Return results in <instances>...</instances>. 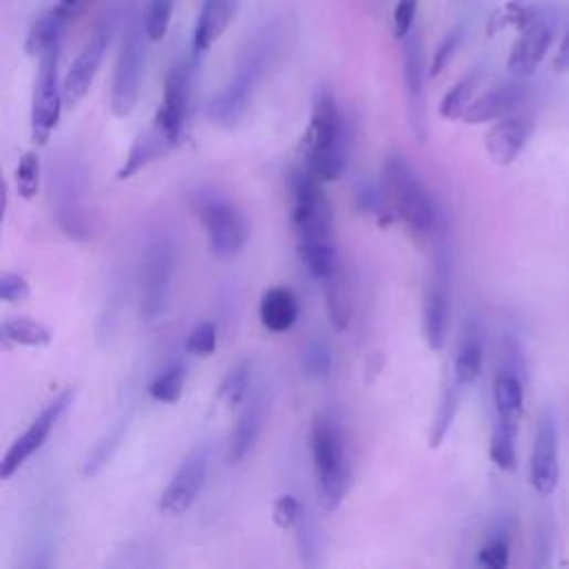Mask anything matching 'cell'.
Returning a JSON list of instances; mask_svg holds the SVG:
<instances>
[{
  "label": "cell",
  "instance_id": "cell-37",
  "mask_svg": "<svg viewBox=\"0 0 569 569\" xmlns=\"http://www.w3.org/2000/svg\"><path fill=\"white\" fill-rule=\"evenodd\" d=\"M516 434L518 432H514L509 428H503L498 423L492 432L489 459L503 472H514L516 470Z\"/></svg>",
  "mask_w": 569,
  "mask_h": 569
},
{
  "label": "cell",
  "instance_id": "cell-12",
  "mask_svg": "<svg viewBox=\"0 0 569 569\" xmlns=\"http://www.w3.org/2000/svg\"><path fill=\"white\" fill-rule=\"evenodd\" d=\"M72 401H74V390H63L39 412V417L32 421L25 434L19 441H14V445L8 450L3 465H0V476H3V481H10L48 443L54 428L70 410Z\"/></svg>",
  "mask_w": 569,
  "mask_h": 569
},
{
  "label": "cell",
  "instance_id": "cell-30",
  "mask_svg": "<svg viewBox=\"0 0 569 569\" xmlns=\"http://www.w3.org/2000/svg\"><path fill=\"white\" fill-rule=\"evenodd\" d=\"M540 14H542V8L538 0H509V3H505L489 17L487 34L494 36L505 28H516L520 32L529 23H534Z\"/></svg>",
  "mask_w": 569,
  "mask_h": 569
},
{
  "label": "cell",
  "instance_id": "cell-15",
  "mask_svg": "<svg viewBox=\"0 0 569 569\" xmlns=\"http://www.w3.org/2000/svg\"><path fill=\"white\" fill-rule=\"evenodd\" d=\"M189 94H192V70L187 63H176L165 76L162 103L154 120L171 145H178L182 138L189 114Z\"/></svg>",
  "mask_w": 569,
  "mask_h": 569
},
{
  "label": "cell",
  "instance_id": "cell-7",
  "mask_svg": "<svg viewBox=\"0 0 569 569\" xmlns=\"http://www.w3.org/2000/svg\"><path fill=\"white\" fill-rule=\"evenodd\" d=\"M189 203L206 228L210 252L221 261L239 256L247 241V223L241 210L212 187L197 189L189 194Z\"/></svg>",
  "mask_w": 569,
  "mask_h": 569
},
{
  "label": "cell",
  "instance_id": "cell-22",
  "mask_svg": "<svg viewBox=\"0 0 569 569\" xmlns=\"http://www.w3.org/2000/svg\"><path fill=\"white\" fill-rule=\"evenodd\" d=\"M325 283V307H327V318L334 331L343 334L354 316V294H351V281L349 272L338 259L329 274L323 278Z\"/></svg>",
  "mask_w": 569,
  "mask_h": 569
},
{
  "label": "cell",
  "instance_id": "cell-10",
  "mask_svg": "<svg viewBox=\"0 0 569 569\" xmlns=\"http://www.w3.org/2000/svg\"><path fill=\"white\" fill-rule=\"evenodd\" d=\"M147 41L149 39L143 25H131L123 39L118 61L114 67V78H112V96H109L112 114L118 118H127L138 105Z\"/></svg>",
  "mask_w": 569,
  "mask_h": 569
},
{
  "label": "cell",
  "instance_id": "cell-16",
  "mask_svg": "<svg viewBox=\"0 0 569 569\" xmlns=\"http://www.w3.org/2000/svg\"><path fill=\"white\" fill-rule=\"evenodd\" d=\"M109 41H112V23H105L94 32V36L87 41L83 52L72 63V67L63 81L67 107H76L87 96V92L94 85V78L103 65Z\"/></svg>",
  "mask_w": 569,
  "mask_h": 569
},
{
  "label": "cell",
  "instance_id": "cell-31",
  "mask_svg": "<svg viewBox=\"0 0 569 569\" xmlns=\"http://www.w3.org/2000/svg\"><path fill=\"white\" fill-rule=\"evenodd\" d=\"M0 331H3L6 343L21 345V347H48L54 340L50 327H45L43 323L34 320V318H28V316L6 318L3 329Z\"/></svg>",
  "mask_w": 569,
  "mask_h": 569
},
{
  "label": "cell",
  "instance_id": "cell-28",
  "mask_svg": "<svg viewBox=\"0 0 569 569\" xmlns=\"http://www.w3.org/2000/svg\"><path fill=\"white\" fill-rule=\"evenodd\" d=\"M483 369V338L474 323L461 336L459 351L454 358V378L461 388L472 386Z\"/></svg>",
  "mask_w": 569,
  "mask_h": 569
},
{
  "label": "cell",
  "instance_id": "cell-3",
  "mask_svg": "<svg viewBox=\"0 0 569 569\" xmlns=\"http://www.w3.org/2000/svg\"><path fill=\"white\" fill-rule=\"evenodd\" d=\"M278 43V32L274 25L263 28L252 43H247L243 56L239 59L236 72L232 81L223 87L221 94H217L208 107V118L217 123L219 127H236L241 118L245 116L256 87L261 85L265 72L270 70V63L274 61Z\"/></svg>",
  "mask_w": 569,
  "mask_h": 569
},
{
  "label": "cell",
  "instance_id": "cell-13",
  "mask_svg": "<svg viewBox=\"0 0 569 569\" xmlns=\"http://www.w3.org/2000/svg\"><path fill=\"white\" fill-rule=\"evenodd\" d=\"M403 85H405L408 120H410L412 134L419 143H425L430 136L428 98H425L428 65H425L423 43L417 30L403 39Z\"/></svg>",
  "mask_w": 569,
  "mask_h": 569
},
{
  "label": "cell",
  "instance_id": "cell-14",
  "mask_svg": "<svg viewBox=\"0 0 569 569\" xmlns=\"http://www.w3.org/2000/svg\"><path fill=\"white\" fill-rule=\"evenodd\" d=\"M208 467H210V456L206 447H197L189 452L178 465V470L173 472L169 485L165 487L158 509L167 516L185 514L201 496L208 481Z\"/></svg>",
  "mask_w": 569,
  "mask_h": 569
},
{
  "label": "cell",
  "instance_id": "cell-35",
  "mask_svg": "<svg viewBox=\"0 0 569 569\" xmlns=\"http://www.w3.org/2000/svg\"><path fill=\"white\" fill-rule=\"evenodd\" d=\"M129 421H131V414L120 417V419L114 423V428L109 430V434H107L103 441L96 443V447L92 450V454L87 456V461H85V465H83V474H85V476H96V474L105 467V463L112 459V454L116 452L118 443L123 441V436H125V432H127V428H129Z\"/></svg>",
  "mask_w": 569,
  "mask_h": 569
},
{
  "label": "cell",
  "instance_id": "cell-33",
  "mask_svg": "<svg viewBox=\"0 0 569 569\" xmlns=\"http://www.w3.org/2000/svg\"><path fill=\"white\" fill-rule=\"evenodd\" d=\"M331 365H334L331 345L327 343L325 336H314L303 347V354H301L303 373L309 378V381H325V378L331 373Z\"/></svg>",
  "mask_w": 569,
  "mask_h": 569
},
{
  "label": "cell",
  "instance_id": "cell-21",
  "mask_svg": "<svg viewBox=\"0 0 569 569\" xmlns=\"http://www.w3.org/2000/svg\"><path fill=\"white\" fill-rule=\"evenodd\" d=\"M523 101H525V85L518 81H512V83L498 85L492 92L476 98L463 114V120L467 125H483V123L500 120V118L514 114Z\"/></svg>",
  "mask_w": 569,
  "mask_h": 569
},
{
  "label": "cell",
  "instance_id": "cell-46",
  "mask_svg": "<svg viewBox=\"0 0 569 569\" xmlns=\"http://www.w3.org/2000/svg\"><path fill=\"white\" fill-rule=\"evenodd\" d=\"M30 294H32V287H30L25 276L3 274V278H0V298H3L6 303L21 305L30 298Z\"/></svg>",
  "mask_w": 569,
  "mask_h": 569
},
{
  "label": "cell",
  "instance_id": "cell-41",
  "mask_svg": "<svg viewBox=\"0 0 569 569\" xmlns=\"http://www.w3.org/2000/svg\"><path fill=\"white\" fill-rule=\"evenodd\" d=\"M388 192L381 187H376L373 182H360L354 192V206L362 212V214H386L388 212Z\"/></svg>",
  "mask_w": 569,
  "mask_h": 569
},
{
  "label": "cell",
  "instance_id": "cell-43",
  "mask_svg": "<svg viewBox=\"0 0 569 569\" xmlns=\"http://www.w3.org/2000/svg\"><path fill=\"white\" fill-rule=\"evenodd\" d=\"M303 514H305L303 503L294 494H283L274 503V525L278 529H289V527L298 525Z\"/></svg>",
  "mask_w": 569,
  "mask_h": 569
},
{
  "label": "cell",
  "instance_id": "cell-1",
  "mask_svg": "<svg viewBox=\"0 0 569 569\" xmlns=\"http://www.w3.org/2000/svg\"><path fill=\"white\" fill-rule=\"evenodd\" d=\"M289 194L298 256L307 272L323 281L338 261L329 201L323 192L320 180L307 167L292 171Z\"/></svg>",
  "mask_w": 569,
  "mask_h": 569
},
{
  "label": "cell",
  "instance_id": "cell-38",
  "mask_svg": "<svg viewBox=\"0 0 569 569\" xmlns=\"http://www.w3.org/2000/svg\"><path fill=\"white\" fill-rule=\"evenodd\" d=\"M41 187V158L36 151H25L17 167V192L23 201H32Z\"/></svg>",
  "mask_w": 569,
  "mask_h": 569
},
{
  "label": "cell",
  "instance_id": "cell-20",
  "mask_svg": "<svg viewBox=\"0 0 569 569\" xmlns=\"http://www.w3.org/2000/svg\"><path fill=\"white\" fill-rule=\"evenodd\" d=\"M239 12V0H203L194 34H192V56L201 59L210 48L228 32L230 23Z\"/></svg>",
  "mask_w": 569,
  "mask_h": 569
},
{
  "label": "cell",
  "instance_id": "cell-4",
  "mask_svg": "<svg viewBox=\"0 0 569 569\" xmlns=\"http://www.w3.org/2000/svg\"><path fill=\"white\" fill-rule=\"evenodd\" d=\"M316 496L323 509L334 512L343 505L351 485V463L343 425L331 414H316L309 432Z\"/></svg>",
  "mask_w": 569,
  "mask_h": 569
},
{
  "label": "cell",
  "instance_id": "cell-34",
  "mask_svg": "<svg viewBox=\"0 0 569 569\" xmlns=\"http://www.w3.org/2000/svg\"><path fill=\"white\" fill-rule=\"evenodd\" d=\"M185 381H187V367L182 362H171L154 378L147 392L156 403L171 405L182 397Z\"/></svg>",
  "mask_w": 569,
  "mask_h": 569
},
{
  "label": "cell",
  "instance_id": "cell-25",
  "mask_svg": "<svg viewBox=\"0 0 569 569\" xmlns=\"http://www.w3.org/2000/svg\"><path fill=\"white\" fill-rule=\"evenodd\" d=\"M298 301L287 287H270L261 298V323L274 334L289 331L298 320Z\"/></svg>",
  "mask_w": 569,
  "mask_h": 569
},
{
  "label": "cell",
  "instance_id": "cell-18",
  "mask_svg": "<svg viewBox=\"0 0 569 569\" xmlns=\"http://www.w3.org/2000/svg\"><path fill=\"white\" fill-rule=\"evenodd\" d=\"M551 41H554V21L542 12L534 23L520 30V36L516 39L507 59L509 72L520 78L531 76L540 67Z\"/></svg>",
  "mask_w": 569,
  "mask_h": 569
},
{
  "label": "cell",
  "instance_id": "cell-40",
  "mask_svg": "<svg viewBox=\"0 0 569 569\" xmlns=\"http://www.w3.org/2000/svg\"><path fill=\"white\" fill-rule=\"evenodd\" d=\"M219 347V327L212 320L199 323L185 338V351L192 356H210Z\"/></svg>",
  "mask_w": 569,
  "mask_h": 569
},
{
  "label": "cell",
  "instance_id": "cell-6",
  "mask_svg": "<svg viewBox=\"0 0 569 569\" xmlns=\"http://www.w3.org/2000/svg\"><path fill=\"white\" fill-rule=\"evenodd\" d=\"M52 212L65 236L89 241L94 236V214L89 206V187L85 165L70 156H61L52 165L50 176Z\"/></svg>",
  "mask_w": 569,
  "mask_h": 569
},
{
  "label": "cell",
  "instance_id": "cell-42",
  "mask_svg": "<svg viewBox=\"0 0 569 569\" xmlns=\"http://www.w3.org/2000/svg\"><path fill=\"white\" fill-rule=\"evenodd\" d=\"M463 36H465V32L459 28V30L450 32V34L445 36V41L436 48L434 59H432V65H430V76H432V78L441 76V74L447 70V65L452 63L454 54L459 52V48H461V43H463Z\"/></svg>",
  "mask_w": 569,
  "mask_h": 569
},
{
  "label": "cell",
  "instance_id": "cell-27",
  "mask_svg": "<svg viewBox=\"0 0 569 569\" xmlns=\"http://www.w3.org/2000/svg\"><path fill=\"white\" fill-rule=\"evenodd\" d=\"M67 21H70V17L63 14L56 6L50 12L41 14L28 32L25 52L30 56L41 59L45 52H50L54 48H61V36H63V30H65Z\"/></svg>",
  "mask_w": 569,
  "mask_h": 569
},
{
  "label": "cell",
  "instance_id": "cell-8",
  "mask_svg": "<svg viewBox=\"0 0 569 569\" xmlns=\"http://www.w3.org/2000/svg\"><path fill=\"white\" fill-rule=\"evenodd\" d=\"M176 270L173 239L158 230L147 239L138 276V314L145 323L156 320L169 298Z\"/></svg>",
  "mask_w": 569,
  "mask_h": 569
},
{
  "label": "cell",
  "instance_id": "cell-47",
  "mask_svg": "<svg viewBox=\"0 0 569 569\" xmlns=\"http://www.w3.org/2000/svg\"><path fill=\"white\" fill-rule=\"evenodd\" d=\"M554 70L558 74H567L569 72V34L560 43V50H558V54L554 59Z\"/></svg>",
  "mask_w": 569,
  "mask_h": 569
},
{
  "label": "cell",
  "instance_id": "cell-48",
  "mask_svg": "<svg viewBox=\"0 0 569 569\" xmlns=\"http://www.w3.org/2000/svg\"><path fill=\"white\" fill-rule=\"evenodd\" d=\"M81 3H83V0H59L56 8H59L63 14H67V17L72 19L74 12L81 8Z\"/></svg>",
  "mask_w": 569,
  "mask_h": 569
},
{
  "label": "cell",
  "instance_id": "cell-36",
  "mask_svg": "<svg viewBox=\"0 0 569 569\" xmlns=\"http://www.w3.org/2000/svg\"><path fill=\"white\" fill-rule=\"evenodd\" d=\"M252 371H254L252 360H243L234 369H230V373L223 378V383L219 388V399L228 408H236L247 399L250 383H252Z\"/></svg>",
  "mask_w": 569,
  "mask_h": 569
},
{
  "label": "cell",
  "instance_id": "cell-26",
  "mask_svg": "<svg viewBox=\"0 0 569 569\" xmlns=\"http://www.w3.org/2000/svg\"><path fill=\"white\" fill-rule=\"evenodd\" d=\"M169 147H173V145H171V143L167 140V136L154 125L151 129L143 131V134L134 140V145H131V149H129V154H127L123 167L118 169L116 178H118V180L131 178L134 173H138L140 169H145L149 162L160 160V158L169 151Z\"/></svg>",
  "mask_w": 569,
  "mask_h": 569
},
{
  "label": "cell",
  "instance_id": "cell-44",
  "mask_svg": "<svg viewBox=\"0 0 569 569\" xmlns=\"http://www.w3.org/2000/svg\"><path fill=\"white\" fill-rule=\"evenodd\" d=\"M417 12H419V0H399L397 10H394V19H392L394 39L403 41L405 36H410L414 32Z\"/></svg>",
  "mask_w": 569,
  "mask_h": 569
},
{
  "label": "cell",
  "instance_id": "cell-5",
  "mask_svg": "<svg viewBox=\"0 0 569 569\" xmlns=\"http://www.w3.org/2000/svg\"><path fill=\"white\" fill-rule=\"evenodd\" d=\"M383 180L388 199L408 230L419 239L434 236L443 221L428 185L410 158L401 151L388 154L383 165Z\"/></svg>",
  "mask_w": 569,
  "mask_h": 569
},
{
  "label": "cell",
  "instance_id": "cell-23",
  "mask_svg": "<svg viewBox=\"0 0 569 569\" xmlns=\"http://www.w3.org/2000/svg\"><path fill=\"white\" fill-rule=\"evenodd\" d=\"M494 405H496V423L518 432L525 412V392L520 376L514 371L500 369L494 378Z\"/></svg>",
  "mask_w": 569,
  "mask_h": 569
},
{
  "label": "cell",
  "instance_id": "cell-11",
  "mask_svg": "<svg viewBox=\"0 0 569 569\" xmlns=\"http://www.w3.org/2000/svg\"><path fill=\"white\" fill-rule=\"evenodd\" d=\"M39 61L41 63L32 96V140L36 145H48L61 123V109L65 103V92L59 74L61 48L45 52Z\"/></svg>",
  "mask_w": 569,
  "mask_h": 569
},
{
  "label": "cell",
  "instance_id": "cell-45",
  "mask_svg": "<svg viewBox=\"0 0 569 569\" xmlns=\"http://www.w3.org/2000/svg\"><path fill=\"white\" fill-rule=\"evenodd\" d=\"M478 562L487 569H503L509 562V542L503 536H494L478 551Z\"/></svg>",
  "mask_w": 569,
  "mask_h": 569
},
{
  "label": "cell",
  "instance_id": "cell-32",
  "mask_svg": "<svg viewBox=\"0 0 569 569\" xmlns=\"http://www.w3.org/2000/svg\"><path fill=\"white\" fill-rule=\"evenodd\" d=\"M481 76L483 72L481 70H474L470 72L467 76H463L441 101V107H439V114L445 118V120H463V114L467 112V107L472 105V96L481 83Z\"/></svg>",
  "mask_w": 569,
  "mask_h": 569
},
{
  "label": "cell",
  "instance_id": "cell-19",
  "mask_svg": "<svg viewBox=\"0 0 569 569\" xmlns=\"http://www.w3.org/2000/svg\"><path fill=\"white\" fill-rule=\"evenodd\" d=\"M531 131H534V120L529 116L509 114L496 120V125L487 131L485 149L498 167H509L525 149Z\"/></svg>",
  "mask_w": 569,
  "mask_h": 569
},
{
  "label": "cell",
  "instance_id": "cell-39",
  "mask_svg": "<svg viewBox=\"0 0 569 569\" xmlns=\"http://www.w3.org/2000/svg\"><path fill=\"white\" fill-rule=\"evenodd\" d=\"M173 3L176 0H149L145 21H143L149 43H160L167 36L171 14H173Z\"/></svg>",
  "mask_w": 569,
  "mask_h": 569
},
{
  "label": "cell",
  "instance_id": "cell-9",
  "mask_svg": "<svg viewBox=\"0 0 569 569\" xmlns=\"http://www.w3.org/2000/svg\"><path fill=\"white\" fill-rule=\"evenodd\" d=\"M434 272L423 305V334L432 351H441L447 340L452 314V250L443 223L434 234Z\"/></svg>",
  "mask_w": 569,
  "mask_h": 569
},
{
  "label": "cell",
  "instance_id": "cell-2",
  "mask_svg": "<svg viewBox=\"0 0 569 569\" xmlns=\"http://www.w3.org/2000/svg\"><path fill=\"white\" fill-rule=\"evenodd\" d=\"M305 165L320 182L338 180L349 162V131L345 116L327 87L312 101V120L303 138Z\"/></svg>",
  "mask_w": 569,
  "mask_h": 569
},
{
  "label": "cell",
  "instance_id": "cell-24",
  "mask_svg": "<svg viewBox=\"0 0 569 569\" xmlns=\"http://www.w3.org/2000/svg\"><path fill=\"white\" fill-rule=\"evenodd\" d=\"M263 421H265V403H263V399H254L241 412V417L234 425V432L230 436V445H228L230 465H239L252 454V450L261 436Z\"/></svg>",
  "mask_w": 569,
  "mask_h": 569
},
{
  "label": "cell",
  "instance_id": "cell-17",
  "mask_svg": "<svg viewBox=\"0 0 569 569\" xmlns=\"http://www.w3.org/2000/svg\"><path fill=\"white\" fill-rule=\"evenodd\" d=\"M529 483L540 496H551L558 485V439L551 412H545L536 425L529 456Z\"/></svg>",
  "mask_w": 569,
  "mask_h": 569
},
{
  "label": "cell",
  "instance_id": "cell-29",
  "mask_svg": "<svg viewBox=\"0 0 569 569\" xmlns=\"http://www.w3.org/2000/svg\"><path fill=\"white\" fill-rule=\"evenodd\" d=\"M461 386L456 383V378L452 373V378H447V381L443 383V390H441V397H439V403H436V412H434V421H432V430H430V447L432 450H439L454 421H456V414H459V403H461Z\"/></svg>",
  "mask_w": 569,
  "mask_h": 569
}]
</instances>
